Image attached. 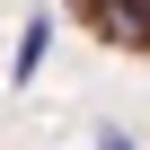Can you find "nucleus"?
<instances>
[{"instance_id":"1","label":"nucleus","mask_w":150,"mask_h":150,"mask_svg":"<svg viewBox=\"0 0 150 150\" xmlns=\"http://www.w3.org/2000/svg\"><path fill=\"white\" fill-rule=\"evenodd\" d=\"M44 53H53V18L35 9V18L18 27V53H9V80H18V88H35V71H44Z\"/></svg>"},{"instance_id":"2","label":"nucleus","mask_w":150,"mask_h":150,"mask_svg":"<svg viewBox=\"0 0 150 150\" xmlns=\"http://www.w3.org/2000/svg\"><path fill=\"white\" fill-rule=\"evenodd\" d=\"M97 150H141V141H132L124 124H106V132H97Z\"/></svg>"}]
</instances>
